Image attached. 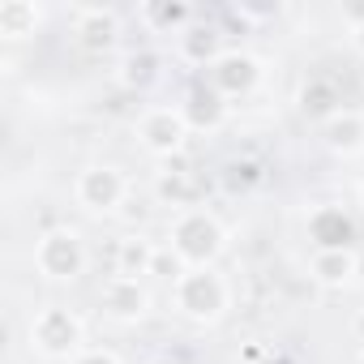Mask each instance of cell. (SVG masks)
Here are the masks:
<instances>
[{
  "mask_svg": "<svg viewBox=\"0 0 364 364\" xmlns=\"http://www.w3.org/2000/svg\"><path fill=\"white\" fill-rule=\"evenodd\" d=\"M133 133H137V141H141L146 154L171 159V154L185 150V141H189L193 129H189L185 112H180V103H154V107H146V112L133 120Z\"/></svg>",
  "mask_w": 364,
  "mask_h": 364,
  "instance_id": "5b68a950",
  "label": "cell"
},
{
  "mask_svg": "<svg viewBox=\"0 0 364 364\" xmlns=\"http://www.w3.org/2000/svg\"><path fill=\"white\" fill-rule=\"evenodd\" d=\"M150 274L154 279H167V283H176L180 274H185V262H180L167 245H159V253H154V262H150Z\"/></svg>",
  "mask_w": 364,
  "mask_h": 364,
  "instance_id": "44dd1931",
  "label": "cell"
},
{
  "mask_svg": "<svg viewBox=\"0 0 364 364\" xmlns=\"http://www.w3.org/2000/svg\"><path fill=\"white\" fill-rule=\"evenodd\" d=\"M171 309L180 317L198 321V326H210V321H219L232 309V283L215 266L185 270V274L171 283Z\"/></svg>",
  "mask_w": 364,
  "mask_h": 364,
  "instance_id": "7a4b0ae2",
  "label": "cell"
},
{
  "mask_svg": "<svg viewBox=\"0 0 364 364\" xmlns=\"http://www.w3.org/2000/svg\"><path fill=\"white\" fill-rule=\"evenodd\" d=\"M141 18L150 22V26H167V31H180L189 22V9L185 5H146L141 9Z\"/></svg>",
  "mask_w": 364,
  "mask_h": 364,
  "instance_id": "ffe728a7",
  "label": "cell"
},
{
  "mask_svg": "<svg viewBox=\"0 0 364 364\" xmlns=\"http://www.w3.org/2000/svg\"><path fill=\"white\" fill-rule=\"evenodd\" d=\"M180 112H185L189 129H219V124L228 120V99H223L219 90H210V86L202 82V86H193V90L185 95V103H180Z\"/></svg>",
  "mask_w": 364,
  "mask_h": 364,
  "instance_id": "4fadbf2b",
  "label": "cell"
},
{
  "mask_svg": "<svg viewBox=\"0 0 364 364\" xmlns=\"http://www.w3.org/2000/svg\"><path fill=\"white\" fill-rule=\"evenodd\" d=\"M309 240L313 249H355V223L343 206H317L309 215Z\"/></svg>",
  "mask_w": 364,
  "mask_h": 364,
  "instance_id": "30bf717a",
  "label": "cell"
},
{
  "mask_svg": "<svg viewBox=\"0 0 364 364\" xmlns=\"http://www.w3.org/2000/svg\"><path fill=\"white\" fill-rule=\"evenodd\" d=\"M360 279H364V253H360Z\"/></svg>",
  "mask_w": 364,
  "mask_h": 364,
  "instance_id": "4316f807",
  "label": "cell"
},
{
  "mask_svg": "<svg viewBox=\"0 0 364 364\" xmlns=\"http://www.w3.org/2000/svg\"><path fill=\"white\" fill-rule=\"evenodd\" d=\"M309 279L321 287H351L360 279V249H313Z\"/></svg>",
  "mask_w": 364,
  "mask_h": 364,
  "instance_id": "9c48e42d",
  "label": "cell"
},
{
  "mask_svg": "<svg viewBox=\"0 0 364 364\" xmlns=\"http://www.w3.org/2000/svg\"><path fill=\"white\" fill-rule=\"evenodd\" d=\"M321 141H326V150L338 154V159L364 154V112H355V107L334 112V116L321 124Z\"/></svg>",
  "mask_w": 364,
  "mask_h": 364,
  "instance_id": "8fae6325",
  "label": "cell"
},
{
  "mask_svg": "<svg viewBox=\"0 0 364 364\" xmlns=\"http://www.w3.org/2000/svg\"><path fill=\"white\" fill-rule=\"evenodd\" d=\"M35 270L48 283H77L86 274V240L73 228H48L35 236Z\"/></svg>",
  "mask_w": 364,
  "mask_h": 364,
  "instance_id": "277c9868",
  "label": "cell"
},
{
  "mask_svg": "<svg viewBox=\"0 0 364 364\" xmlns=\"http://www.w3.org/2000/svg\"><path fill=\"white\" fill-rule=\"evenodd\" d=\"M355 364H364V351H360V355H355Z\"/></svg>",
  "mask_w": 364,
  "mask_h": 364,
  "instance_id": "83f0119b",
  "label": "cell"
},
{
  "mask_svg": "<svg viewBox=\"0 0 364 364\" xmlns=\"http://www.w3.org/2000/svg\"><path fill=\"white\" fill-rule=\"evenodd\" d=\"M39 22H43V9L35 0H5L0 5V39H9V43L31 39L39 31Z\"/></svg>",
  "mask_w": 364,
  "mask_h": 364,
  "instance_id": "5bb4252c",
  "label": "cell"
},
{
  "mask_svg": "<svg viewBox=\"0 0 364 364\" xmlns=\"http://www.w3.org/2000/svg\"><path fill=\"white\" fill-rule=\"evenodd\" d=\"M262 82V60L249 52H223L210 69H206V86L219 90L223 99H240Z\"/></svg>",
  "mask_w": 364,
  "mask_h": 364,
  "instance_id": "52a82bcc",
  "label": "cell"
},
{
  "mask_svg": "<svg viewBox=\"0 0 364 364\" xmlns=\"http://www.w3.org/2000/svg\"><path fill=\"white\" fill-rule=\"evenodd\" d=\"M262 180V171H257V163H232L228 167V189H249V185H257Z\"/></svg>",
  "mask_w": 364,
  "mask_h": 364,
  "instance_id": "7402d4cb",
  "label": "cell"
},
{
  "mask_svg": "<svg viewBox=\"0 0 364 364\" xmlns=\"http://www.w3.org/2000/svg\"><path fill=\"white\" fill-rule=\"evenodd\" d=\"M73 198L86 215H116L129 198V176L112 163H90L73 180Z\"/></svg>",
  "mask_w": 364,
  "mask_h": 364,
  "instance_id": "8992f818",
  "label": "cell"
},
{
  "mask_svg": "<svg viewBox=\"0 0 364 364\" xmlns=\"http://www.w3.org/2000/svg\"><path fill=\"white\" fill-rule=\"evenodd\" d=\"M73 18H77V39H82V48H90V52H103V48H112V43L120 39V18H116V9L82 5V9H73Z\"/></svg>",
  "mask_w": 364,
  "mask_h": 364,
  "instance_id": "7c38bea8",
  "label": "cell"
},
{
  "mask_svg": "<svg viewBox=\"0 0 364 364\" xmlns=\"http://www.w3.org/2000/svg\"><path fill=\"white\" fill-rule=\"evenodd\" d=\"M355 206H360V215H364V180H360V189H355Z\"/></svg>",
  "mask_w": 364,
  "mask_h": 364,
  "instance_id": "d4e9b609",
  "label": "cell"
},
{
  "mask_svg": "<svg viewBox=\"0 0 364 364\" xmlns=\"http://www.w3.org/2000/svg\"><path fill=\"white\" fill-rule=\"evenodd\" d=\"M26 343L43 360H65L69 364L77 351H86V321L65 304H43L26 321Z\"/></svg>",
  "mask_w": 364,
  "mask_h": 364,
  "instance_id": "3957f363",
  "label": "cell"
},
{
  "mask_svg": "<svg viewBox=\"0 0 364 364\" xmlns=\"http://www.w3.org/2000/svg\"><path fill=\"white\" fill-rule=\"evenodd\" d=\"M154 253H159V245H154V240H146L141 232L124 236V240L116 245V274H124V279H146V274H150Z\"/></svg>",
  "mask_w": 364,
  "mask_h": 364,
  "instance_id": "2e32d148",
  "label": "cell"
},
{
  "mask_svg": "<svg viewBox=\"0 0 364 364\" xmlns=\"http://www.w3.org/2000/svg\"><path fill=\"white\" fill-rule=\"evenodd\" d=\"M69 364H124L116 351H107V347H86V351H77Z\"/></svg>",
  "mask_w": 364,
  "mask_h": 364,
  "instance_id": "603a6c76",
  "label": "cell"
},
{
  "mask_svg": "<svg viewBox=\"0 0 364 364\" xmlns=\"http://www.w3.org/2000/svg\"><path fill=\"white\" fill-rule=\"evenodd\" d=\"M154 364H180V360H171V355H167V360H154Z\"/></svg>",
  "mask_w": 364,
  "mask_h": 364,
  "instance_id": "484cf974",
  "label": "cell"
},
{
  "mask_svg": "<svg viewBox=\"0 0 364 364\" xmlns=\"http://www.w3.org/2000/svg\"><path fill=\"white\" fill-rule=\"evenodd\" d=\"M193 193H198V180L189 171H159V180H154L159 206H176V215L193 210Z\"/></svg>",
  "mask_w": 364,
  "mask_h": 364,
  "instance_id": "e0dca14e",
  "label": "cell"
},
{
  "mask_svg": "<svg viewBox=\"0 0 364 364\" xmlns=\"http://www.w3.org/2000/svg\"><path fill=\"white\" fill-rule=\"evenodd\" d=\"M296 103H300V112H304L309 120H317V124H326L334 112H343L338 90H334V82H326V77H309V82L300 86Z\"/></svg>",
  "mask_w": 364,
  "mask_h": 364,
  "instance_id": "9a60e30c",
  "label": "cell"
},
{
  "mask_svg": "<svg viewBox=\"0 0 364 364\" xmlns=\"http://www.w3.org/2000/svg\"><path fill=\"white\" fill-rule=\"evenodd\" d=\"M219 31H210V26H198V31H185L180 35V56H185L189 65H202V69H210L219 56H223V48H219Z\"/></svg>",
  "mask_w": 364,
  "mask_h": 364,
  "instance_id": "d6986e66",
  "label": "cell"
},
{
  "mask_svg": "<svg viewBox=\"0 0 364 364\" xmlns=\"http://www.w3.org/2000/svg\"><path fill=\"white\" fill-rule=\"evenodd\" d=\"M159 77V56L150 48H137V52H124L120 69H116V82L124 90H146L150 82Z\"/></svg>",
  "mask_w": 364,
  "mask_h": 364,
  "instance_id": "ac0fdd59",
  "label": "cell"
},
{
  "mask_svg": "<svg viewBox=\"0 0 364 364\" xmlns=\"http://www.w3.org/2000/svg\"><path fill=\"white\" fill-rule=\"evenodd\" d=\"M99 309H103V317H112V321H141L146 313H150V291H146V283L141 279H124V274H112L103 287H99Z\"/></svg>",
  "mask_w": 364,
  "mask_h": 364,
  "instance_id": "ba28073f",
  "label": "cell"
},
{
  "mask_svg": "<svg viewBox=\"0 0 364 364\" xmlns=\"http://www.w3.org/2000/svg\"><path fill=\"white\" fill-rule=\"evenodd\" d=\"M360 77H364V65H360Z\"/></svg>",
  "mask_w": 364,
  "mask_h": 364,
  "instance_id": "f1b7e54d",
  "label": "cell"
},
{
  "mask_svg": "<svg viewBox=\"0 0 364 364\" xmlns=\"http://www.w3.org/2000/svg\"><path fill=\"white\" fill-rule=\"evenodd\" d=\"M355 52L364 56V26H355Z\"/></svg>",
  "mask_w": 364,
  "mask_h": 364,
  "instance_id": "cb8c5ba5",
  "label": "cell"
},
{
  "mask_svg": "<svg viewBox=\"0 0 364 364\" xmlns=\"http://www.w3.org/2000/svg\"><path fill=\"white\" fill-rule=\"evenodd\" d=\"M167 249L185 262V270H202V266H215L219 262V253L228 249V232H223V223L210 210L193 206V210H180L171 219Z\"/></svg>",
  "mask_w": 364,
  "mask_h": 364,
  "instance_id": "6da1fadb",
  "label": "cell"
}]
</instances>
